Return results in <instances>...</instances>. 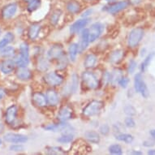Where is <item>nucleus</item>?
Returning a JSON list of instances; mask_svg holds the SVG:
<instances>
[{
	"label": "nucleus",
	"mask_w": 155,
	"mask_h": 155,
	"mask_svg": "<svg viewBox=\"0 0 155 155\" xmlns=\"http://www.w3.org/2000/svg\"><path fill=\"white\" fill-rule=\"evenodd\" d=\"M103 107H104L103 102L99 101V100H93L84 107L82 110V114L84 117H92V116L99 114Z\"/></svg>",
	"instance_id": "nucleus-1"
},
{
	"label": "nucleus",
	"mask_w": 155,
	"mask_h": 155,
	"mask_svg": "<svg viewBox=\"0 0 155 155\" xmlns=\"http://www.w3.org/2000/svg\"><path fill=\"white\" fill-rule=\"evenodd\" d=\"M15 65L20 67H27L29 64V47L28 44L23 42L20 45V54L15 57Z\"/></svg>",
	"instance_id": "nucleus-2"
},
{
	"label": "nucleus",
	"mask_w": 155,
	"mask_h": 155,
	"mask_svg": "<svg viewBox=\"0 0 155 155\" xmlns=\"http://www.w3.org/2000/svg\"><path fill=\"white\" fill-rule=\"evenodd\" d=\"M82 82L87 89H97L99 87V80L94 72L90 71H84L81 75Z\"/></svg>",
	"instance_id": "nucleus-3"
},
{
	"label": "nucleus",
	"mask_w": 155,
	"mask_h": 155,
	"mask_svg": "<svg viewBox=\"0 0 155 155\" xmlns=\"http://www.w3.org/2000/svg\"><path fill=\"white\" fill-rule=\"evenodd\" d=\"M145 31L142 28H135L129 33L127 38V45L130 48H135L139 45L144 37Z\"/></svg>",
	"instance_id": "nucleus-4"
},
{
	"label": "nucleus",
	"mask_w": 155,
	"mask_h": 155,
	"mask_svg": "<svg viewBox=\"0 0 155 155\" xmlns=\"http://www.w3.org/2000/svg\"><path fill=\"white\" fill-rule=\"evenodd\" d=\"M103 30H104V25L99 22L93 24L89 28H87L89 43H92L97 40L103 33Z\"/></svg>",
	"instance_id": "nucleus-5"
},
{
	"label": "nucleus",
	"mask_w": 155,
	"mask_h": 155,
	"mask_svg": "<svg viewBox=\"0 0 155 155\" xmlns=\"http://www.w3.org/2000/svg\"><path fill=\"white\" fill-rule=\"evenodd\" d=\"M134 88L136 92L141 94V96L145 98H148L150 96V92L143 80L142 75L140 73H137L134 77Z\"/></svg>",
	"instance_id": "nucleus-6"
},
{
	"label": "nucleus",
	"mask_w": 155,
	"mask_h": 155,
	"mask_svg": "<svg viewBox=\"0 0 155 155\" xmlns=\"http://www.w3.org/2000/svg\"><path fill=\"white\" fill-rule=\"evenodd\" d=\"M44 81L49 86L55 87L61 85L64 83V79L59 73H56L55 71H51L44 76Z\"/></svg>",
	"instance_id": "nucleus-7"
},
{
	"label": "nucleus",
	"mask_w": 155,
	"mask_h": 155,
	"mask_svg": "<svg viewBox=\"0 0 155 155\" xmlns=\"http://www.w3.org/2000/svg\"><path fill=\"white\" fill-rule=\"evenodd\" d=\"M43 128L46 131L54 132H64V133H71V130L73 129L71 125L66 122H60L57 124L46 125Z\"/></svg>",
	"instance_id": "nucleus-8"
},
{
	"label": "nucleus",
	"mask_w": 155,
	"mask_h": 155,
	"mask_svg": "<svg viewBox=\"0 0 155 155\" xmlns=\"http://www.w3.org/2000/svg\"><path fill=\"white\" fill-rule=\"evenodd\" d=\"M4 140L7 142L12 143V144H23L28 141V137L25 135L19 134V133L8 132L4 135Z\"/></svg>",
	"instance_id": "nucleus-9"
},
{
	"label": "nucleus",
	"mask_w": 155,
	"mask_h": 155,
	"mask_svg": "<svg viewBox=\"0 0 155 155\" xmlns=\"http://www.w3.org/2000/svg\"><path fill=\"white\" fill-rule=\"evenodd\" d=\"M89 21H90V19L88 17H83L82 19L76 21L70 26V32L72 34H77L81 33L88 25Z\"/></svg>",
	"instance_id": "nucleus-10"
},
{
	"label": "nucleus",
	"mask_w": 155,
	"mask_h": 155,
	"mask_svg": "<svg viewBox=\"0 0 155 155\" xmlns=\"http://www.w3.org/2000/svg\"><path fill=\"white\" fill-rule=\"evenodd\" d=\"M64 54V48H63V46L61 45H59V44L53 45L47 51V58H48V59H51H51L54 60V59H59Z\"/></svg>",
	"instance_id": "nucleus-11"
},
{
	"label": "nucleus",
	"mask_w": 155,
	"mask_h": 155,
	"mask_svg": "<svg viewBox=\"0 0 155 155\" xmlns=\"http://www.w3.org/2000/svg\"><path fill=\"white\" fill-rule=\"evenodd\" d=\"M73 117V110L69 106H64L59 110L57 119L60 122H67L68 120H71Z\"/></svg>",
	"instance_id": "nucleus-12"
},
{
	"label": "nucleus",
	"mask_w": 155,
	"mask_h": 155,
	"mask_svg": "<svg viewBox=\"0 0 155 155\" xmlns=\"http://www.w3.org/2000/svg\"><path fill=\"white\" fill-rule=\"evenodd\" d=\"M127 6H128V3L127 1H120L118 3H114L110 5L105 7L103 10L106 11L107 12L110 13V14H116L121 11L124 10L125 8H127Z\"/></svg>",
	"instance_id": "nucleus-13"
},
{
	"label": "nucleus",
	"mask_w": 155,
	"mask_h": 155,
	"mask_svg": "<svg viewBox=\"0 0 155 155\" xmlns=\"http://www.w3.org/2000/svg\"><path fill=\"white\" fill-rule=\"evenodd\" d=\"M18 114V108L16 106L12 105L7 109L5 114L6 123L8 125H13L15 124V121L16 120Z\"/></svg>",
	"instance_id": "nucleus-14"
},
{
	"label": "nucleus",
	"mask_w": 155,
	"mask_h": 155,
	"mask_svg": "<svg viewBox=\"0 0 155 155\" xmlns=\"http://www.w3.org/2000/svg\"><path fill=\"white\" fill-rule=\"evenodd\" d=\"M18 6L16 3H9L7 6H5L3 8V11H2V15L3 17L6 20L8 19H11L12 17H13L15 14L16 13V11H17Z\"/></svg>",
	"instance_id": "nucleus-15"
},
{
	"label": "nucleus",
	"mask_w": 155,
	"mask_h": 155,
	"mask_svg": "<svg viewBox=\"0 0 155 155\" xmlns=\"http://www.w3.org/2000/svg\"><path fill=\"white\" fill-rule=\"evenodd\" d=\"M46 101H47V104L50 106H57L59 102V97L58 93L54 90V89H48L46 91Z\"/></svg>",
	"instance_id": "nucleus-16"
},
{
	"label": "nucleus",
	"mask_w": 155,
	"mask_h": 155,
	"mask_svg": "<svg viewBox=\"0 0 155 155\" xmlns=\"http://www.w3.org/2000/svg\"><path fill=\"white\" fill-rule=\"evenodd\" d=\"M89 41L88 38V32L87 29H83L81 33V39H80L79 44H78V51L80 53H83L89 46Z\"/></svg>",
	"instance_id": "nucleus-17"
},
{
	"label": "nucleus",
	"mask_w": 155,
	"mask_h": 155,
	"mask_svg": "<svg viewBox=\"0 0 155 155\" xmlns=\"http://www.w3.org/2000/svg\"><path fill=\"white\" fill-rule=\"evenodd\" d=\"M33 103L39 107H45L47 105L46 95L41 92H35L32 97Z\"/></svg>",
	"instance_id": "nucleus-18"
},
{
	"label": "nucleus",
	"mask_w": 155,
	"mask_h": 155,
	"mask_svg": "<svg viewBox=\"0 0 155 155\" xmlns=\"http://www.w3.org/2000/svg\"><path fill=\"white\" fill-rule=\"evenodd\" d=\"M32 71L26 67H20L16 71V76L21 81H28L32 78Z\"/></svg>",
	"instance_id": "nucleus-19"
},
{
	"label": "nucleus",
	"mask_w": 155,
	"mask_h": 155,
	"mask_svg": "<svg viewBox=\"0 0 155 155\" xmlns=\"http://www.w3.org/2000/svg\"><path fill=\"white\" fill-rule=\"evenodd\" d=\"M15 67V63L12 59H6L0 65V68L2 72L4 74H9L14 71Z\"/></svg>",
	"instance_id": "nucleus-20"
},
{
	"label": "nucleus",
	"mask_w": 155,
	"mask_h": 155,
	"mask_svg": "<svg viewBox=\"0 0 155 155\" xmlns=\"http://www.w3.org/2000/svg\"><path fill=\"white\" fill-rule=\"evenodd\" d=\"M41 25L38 23L32 24L28 29V36L30 40L33 41L36 38H38L40 31H41Z\"/></svg>",
	"instance_id": "nucleus-21"
},
{
	"label": "nucleus",
	"mask_w": 155,
	"mask_h": 155,
	"mask_svg": "<svg viewBox=\"0 0 155 155\" xmlns=\"http://www.w3.org/2000/svg\"><path fill=\"white\" fill-rule=\"evenodd\" d=\"M124 57V51L123 50H116L110 54V62L112 64H119Z\"/></svg>",
	"instance_id": "nucleus-22"
},
{
	"label": "nucleus",
	"mask_w": 155,
	"mask_h": 155,
	"mask_svg": "<svg viewBox=\"0 0 155 155\" xmlns=\"http://www.w3.org/2000/svg\"><path fill=\"white\" fill-rule=\"evenodd\" d=\"M84 137L93 144H98L100 142V135L95 131H86L84 132Z\"/></svg>",
	"instance_id": "nucleus-23"
},
{
	"label": "nucleus",
	"mask_w": 155,
	"mask_h": 155,
	"mask_svg": "<svg viewBox=\"0 0 155 155\" xmlns=\"http://www.w3.org/2000/svg\"><path fill=\"white\" fill-rule=\"evenodd\" d=\"M97 63V56L94 54H88L84 61V67L85 68L89 69L94 68Z\"/></svg>",
	"instance_id": "nucleus-24"
},
{
	"label": "nucleus",
	"mask_w": 155,
	"mask_h": 155,
	"mask_svg": "<svg viewBox=\"0 0 155 155\" xmlns=\"http://www.w3.org/2000/svg\"><path fill=\"white\" fill-rule=\"evenodd\" d=\"M124 76L122 70L120 69H114V71L110 73V84L113 85L117 84L120 80Z\"/></svg>",
	"instance_id": "nucleus-25"
},
{
	"label": "nucleus",
	"mask_w": 155,
	"mask_h": 155,
	"mask_svg": "<svg viewBox=\"0 0 155 155\" xmlns=\"http://www.w3.org/2000/svg\"><path fill=\"white\" fill-rule=\"evenodd\" d=\"M67 10L71 14H76L81 11V5L75 0H71L67 4Z\"/></svg>",
	"instance_id": "nucleus-26"
},
{
	"label": "nucleus",
	"mask_w": 155,
	"mask_h": 155,
	"mask_svg": "<svg viewBox=\"0 0 155 155\" xmlns=\"http://www.w3.org/2000/svg\"><path fill=\"white\" fill-rule=\"evenodd\" d=\"M78 44L77 43H71L68 47V55L69 59L71 62H75L76 59V56L78 54Z\"/></svg>",
	"instance_id": "nucleus-27"
},
{
	"label": "nucleus",
	"mask_w": 155,
	"mask_h": 155,
	"mask_svg": "<svg viewBox=\"0 0 155 155\" xmlns=\"http://www.w3.org/2000/svg\"><path fill=\"white\" fill-rule=\"evenodd\" d=\"M14 38H15V36L12 33L9 32V33H6L4 37L2 38V40L0 41V49L3 48V47H5L10 43H12L14 41Z\"/></svg>",
	"instance_id": "nucleus-28"
},
{
	"label": "nucleus",
	"mask_w": 155,
	"mask_h": 155,
	"mask_svg": "<svg viewBox=\"0 0 155 155\" xmlns=\"http://www.w3.org/2000/svg\"><path fill=\"white\" fill-rule=\"evenodd\" d=\"M15 55V49L12 46H5L0 49V56L3 58H11Z\"/></svg>",
	"instance_id": "nucleus-29"
},
{
	"label": "nucleus",
	"mask_w": 155,
	"mask_h": 155,
	"mask_svg": "<svg viewBox=\"0 0 155 155\" xmlns=\"http://www.w3.org/2000/svg\"><path fill=\"white\" fill-rule=\"evenodd\" d=\"M50 64H49L48 58H45V57H40L38 60V69L39 71H46L49 68Z\"/></svg>",
	"instance_id": "nucleus-30"
},
{
	"label": "nucleus",
	"mask_w": 155,
	"mask_h": 155,
	"mask_svg": "<svg viewBox=\"0 0 155 155\" xmlns=\"http://www.w3.org/2000/svg\"><path fill=\"white\" fill-rule=\"evenodd\" d=\"M78 84H79V77L76 73H74L71 77V84L69 86V92L70 94L76 93L78 89Z\"/></svg>",
	"instance_id": "nucleus-31"
},
{
	"label": "nucleus",
	"mask_w": 155,
	"mask_h": 155,
	"mask_svg": "<svg viewBox=\"0 0 155 155\" xmlns=\"http://www.w3.org/2000/svg\"><path fill=\"white\" fill-rule=\"evenodd\" d=\"M154 52H151V53L149 54L145 57V59H144V61L142 62V64L140 65V70H141L142 72H145V71H146V69H147L148 67L150 66V63H151V61L153 60V59L154 58Z\"/></svg>",
	"instance_id": "nucleus-32"
},
{
	"label": "nucleus",
	"mask_w": 155,
	"mask_h": 155,
	"mask_svg": "<svg viewBox=\"0 0 155 155\" xmlns=\"http://www.w3.org/2000/svg\"><path fill=\"white\" fill-rule=\"evenodd\" d=\"M115 138L116 140H120V141H123V142L127 143V144H130L132 143L134 140V137H132L131 134H127V133H120V134H118L115 136Z\"/></svg>",
	"instance_id": "nucleus-33"
},
{
	"label": "nucleus",
	"mask_w": 155,
	"mask_h": 155,
	"mask_svg": "<svg viewBox=\"0 0 155 155\" xmlns=\"http://www.w3.org/2000/svg\"><path fill=\"white\" fill-rule=\"evenodd\" d=\"M41 0H31L28 2L27 9L29 12H33L36 10H38V8L41 7Z\"/></svg>",
	"instance_id": "nucleus-34"
},
{
	"label": "nucleus",
	"mask_w": 155,
	"mask_h": 155,
	"mask_svg": "<svg viewBox=\"0 0 155 155\" xmlns=\"http://www.w3.org/2000/svg\"><path fill=\"white\" fill-rule=\"evenodd\" d=\"M62 12L60 10H55L54 11L53 13L51 14V19H50V21L52 25H56L57 24L59 23V19L61 17Z\"/></svg>",
	"instance_id": "nucleus-35"
},
{
	"label": "nucleus",
	"mask_w": 155,
	"mask_h": 155,
	"mask_svg": "<svg viewBox=\"0 0 155 155\" xmlns=\"http://www.w3.org/2000/svg\"><path fill=\"white\" fill-rule=\"evenodd\" d=\"M73 135L71 133H64L61 137H59L57 139V141L62 144H67V143H70L73 140Z\"/></svg>",
	"instance_id": "nucleus-36"
},
{
	"label": "nucleus",
	"mask_w": 155,
	"mask_h": 155,
	"mask_svg": "<svg viewBox=\"0 0 155 155\" xmlns=\"http://www.w3.org/2000/svg\"><path fill=\"white\" fill-rule=\"evenodd\" d=\"M57 60H58V64H57V68H58V69L63 70V69L66 68L68 64V57L65 54L61 56Z\"/></svg>",
	"instance_id": "nucleus-37"
},
{
	"label": "nucleus",
	"mask_w": 155,
	"mask_h": 155,
	"mask_svg": "<svg viewBox=\"0 0 155 155\" xmlns=\"http://www.w3.org/2000/svg\"><path fill=\"white\" fill-rule=\"evenodd\" d=\"M109 152L110 153H111V154H122V147H121L120 145H118V144H114V145H111L109 147Z\"/></svg>",
	"instance_id": "nucleus-38"
},
{
	"label": "nucleus",
	"mask_w": 155,
	"mask_h": 155,
	"mask_svg": "<svg viewBox=\"0 0 155 155\" xmlns=\"http://www.w3.org/2000/svg\"><path fill=\"white\" fill-rule=\"evenodd\" d=\"M46 152L49 154H60V153H64V150L62 148L57 147V146L46 148Z\"/></svg>",
	"instance_id": "nucleus-39"
},
{
	"label": "nucleus",
	"mask_w": 155,
	"mask_h": 155,
	"mask_svg": "<svg viewBox=\"0 0 155 155\" xmlns=\"http://www.w3.org/2000/svg\"><path fill=\"white\" fill-rule=\"evenodd\" d=\"M124 113L128 116H134L137 114V110L135 109L134 107H132V105H127L124 108Z\"/></svg>",
	"instance_id": "nucleus-40"
},
{
	"label": "nucleus",
	"mask_w": 155,
	"mask_h": 155,
	"mask_svg": "<svg viewBox=\"0 0 155 155\" xmlns=\"http://www.w3.org/2000/svg\"><path fill=\"white\" fill-rule=\"evenodd\" d=\"M124 124L126 127H129V128H132V127H134L136 126V122L135 120L132 118V116H128L124 120Z\"/></svg>",
	"instance_id": "nucleus-41"
},
{
	"label": "nucleus",
	"mask_w": 155,
	"mask_h": 155,
	"mask_svg": "<svg viewBox=\"0 0 155 155\" xmlns=\"http://www.w3.org/2000/svg\"><path fill=\"white\" fill-rule=\"evenodd\" d=\"M129 79H128L127 77H126V76H124L120 80V81H119L118 84L120 85V87H122V88L125 89V88H127V86L128 85V84H129Z\"/></svg>",
	"instance_id": "nucleus-42"
},
{
	"label": "nucleus",
	"mask_w": 155,
	"mask_h": 155,
	"mask_svg": "<svg viewBox=\"0 0 155 155\" xmlns=\"http://www.w3.org/2000/svg\"><path fill=\"white\" fill-rule=\"evenodd\" d=\"M137 63L133 59H132L129 62V65H128V72L129 73H133L135 70L137 69Z\"/></svg>",
	"instance_id": "nucleus-43"
},
{
	"label": "nucleus",
	"mask_w": 155,
	"mask_h": 155,
	"mask_svg": "<svg viewBox=\"0 0 155 155\" xmlns=\"http://www.w3.org/2000/svg\"><path fill=\"white\" fill-rule=\"evenodd\" d=\"M99 132L101 134L104 135V136H107L108 133L110 132V127L109 125L107 124H102L99 128Z\"/></svg>",
	"instance_id": "nucleus-44"
},
{
	"label": "nucleus",
	"mask_w": 155,
	"mask_h": 155,
	"mask_svg": "<svg viewBox=\"0 0 155 155\" xmlns=\"http://www.w3.org/2000/svg\"><path fill=\"white\" fill-rule=\"evenodd\" d=\"M25 150V147H24L22 145H12L10 146V150L11 151H14V152H21Z\"/></svg>",
	"instance_id": "nucleus-45"
},
{
	"label": "nucleus",
	"mask_w": 155,
	"mask_h": 155,
	"mask_svg": "<svg viewBox=\"0 0 155 155\" xmlns=\"http://www.w3.org/2000/svg\"><path fill=\"white\" fill-rule=\"evenodd\" d=\"M103 82H104L106 84H110V73L108 72V71H106L104 74H103Z\"/></svg>",
	"instance_id": "nucleus-46"
},
{
	"label": "nucleus",
	"mask_w": 155,
	"mask_h": 155,
	"mask_svg": "<svg viewBox=\"0 0 155 155\" xmlns=\"http://www.w3.org/2000/svg\"><path fill=\"white\" fill-rule=\"evenodd\" d=\"M154 145H155V141L152 140H145V141L143 142V145L145 146V147H151V146H153Z\"/></svg>",
	"instance_id": "nucleus-47"
},
{
	"label": "nucleus",
	"mask_w": 155,
	"mask_h": 155,
	"mask_svg": "<svg viewBox=\"0 0 155 155\" xmlns=\"http://www.w3.org/2000/svg\"><path fill=\"white\" fill-rule=\"evenodd\" d=\"M142 0H129V3L132 5H138L139 3H141Z\"/></svg>",
	"instance_id": "nucleus-48"
},
{
	"label": "nucleus",
	"mask_w": 155,
	"mask_h": 155,
	"mask_svg": "<svg viewBox=\"0 0 155 155\" xmlns=\"http://www.w3.org/2000/svg\"><path fill=\"white\" fill-rule=\"evenodd\" d=\"M5 90L3 89H2V88H0V100L3 99V97H4V96H5Z\"/></svg>",
	"instance_id": "nucleus-49"
},
{
	"label": "nucleus",
	"mask_w": 155,
	"mask_h": 155,
	"mask_svg": "<svg viewBox=\"0 0 155 155\" xmlns=\"http://www.w3.org/2000/svg\"><path fill=\"white\" fill-rule=\"evenodd\" d=\"M92 13V10H88L87 12H84V15H82V17H87L88 15H90Z\"/></svg>",
	"instance_id": "nucleus-50"
},
{
	"label": "nucleus",
	"mask_w": 155,
	"mask_h": 155,
	"mask_svg": "<svg viewBox=\"0 0 155 155\" xmlns=\"http://www.w3.org/2000/svg\"><path fill=\"white\" fill-rule=\"evenodd\" d=\"M131 154H135V155H142L143 153L140 152V151H135V150H133L132 153H130Z\"/></svg>",
	"instance_id": "nucleus-51"
},
{
	"label": "nucleus",
	"mask_w": 155,
	"mask_h": 155,
	"mask_svg": "<svg viewBox=\"0 0 155 155\" xmlns=\"http://www.w3.org/2000/svg\"><path fill=\"white\" fill-rule=\"evenodd\" d=\"M150 133V136L152 137L153 139H154V140H155V129L151 130Z\"/></svg>",
	"instance_id": "nucleus-52"
},
{
	"label": "nucleus",
	"mask_w": 155,
	"mask_h": 155,
	"mask_svg": "<svg viewBox=\"0 0 155 155\" xmlns=\"http://www.w3.org/2000/svg\"><path fill=\"white\" fill-rule=\"evenodd\" d=\"M147 153L150 155H155V149L154 150H150L148 151Z\"/></svg>",
	"instance_id": "nucleus-53"
},
{
	"label": "nucleus",
	"mask_w": 155,
	"mask_h": 155,
	"mask_svg": "<svg viewBox=\"0 0 155 155\" xmlns=\"http://www.w3.org/2000/svg\"><path fill=\"white\" fill-rule=\"evenodd\" d=\"M3 130H4V126H3V124H2L0 123V133L3 132Z\"/></svg>",
	"instance_id": "nucleus-54"
},
{
	"label": "nucleus",
	"mask_w": 155,
	"mask_h": 155,
	"mask_svg": "<svg viewBox=\"0 0 155 155\" xmlns=\"http://www.w3.org/2000/svg\"><path fill=\"white\" fill-rule=\"evenodd\" d=\"M107 2H110V3H112V2H114V1H116V0H106Z\"/></svg>",
	"instance_id": "nucleus-55"
},
{
	"label": "nucleus",
	"mask_w": 155,
	"mask_h": 155,
	"mask_svg": "<svg viewBox=\"0 0 155 155\" xmlns=\"http://www.w3.org/2000/svg\"><path fill=\"white\" fill-rule=\"evenodd\" d=\"M2 145V139H1V138H0V145Z\"/></svg>",
	"instance_id": "nucleus-56"
},
{
	"label": "nucleus",
	"mask_w": 155,
	"mask_h": 155,
	"mask_svg": "<svg viewBox=\"0 0 155 155\" xmlns=\"http://www.w3.org/2000/svg\"><path fill=\"white\" fill-rule=\"evenodd\" d=\"M25 2H29V1H31V0H25Z\"/></svg>",
	"instance_id": "nucleus-57"
},
{
	"label": "nucleus",
	"mask_w": 155,
	"mask_h": 155,
	"mask_svg": "<svg viewBox=\"0 0 155 155\" xmlns=\"http://www.w3.org/2000/svg\"><path fill=\"white\" fill-rule=\"evenodd\" d=\"M1 33H2V30L0 29V35H1Z\"/></svg>",
	"instance_id": "nucleus-58"
}]
</instances>
